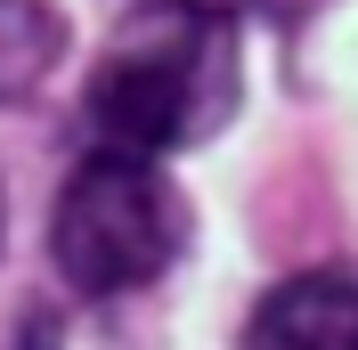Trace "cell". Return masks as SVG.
<instances>
[{"label": "cell", "mask_w": 358, "mask_h": 350, "mask_svg": "<svg viewBox=\"0 0 358 350\" xmlns=\"http://www.w3.org/2000/svg\"><path fill=\"white\" fill-rule=\"evenodd\" d=\"M179 244H187V196L171 188L155 155L90 147L73 163V179L57 188L49 261L82 302H114V293L155 285L179 261Z\"/></svg>", "instance_id": "obj_2"}, {"label": "cell", "mask_w": 358, "mask_h": 350, "mask_svg": "<svg viewBox=\"0 0 358 350\" xmlns=\"http://www.w3.org/2000/svg\"><path fill=\"white\" fill-rule=\"evenodd\" d=\"M66 57V24L49 0H0V106L24 98L49 66Z\"/></svg>", "instance_id": "obj_4"}, {"label": "cell", "mask_w": 358, "mask_h": 350, "mask_svg": "<svg viewBox=\"0 0 358 350\" xmlns=\"http://www.w3.org/2000/svg\"><path fill=\"white\" fill-rule=\"evenodd\" d=\"M245 49L220 0H147L114 24L90 66V131L122 155H171L212 139L236 114Z\"/></svg>", "instance_id": "obj_1"}, {"label": "cell", "mask_w": 358, "mask_h": 350, "mask_svg": "<svg viewBox=\"0 0 358 350\" xmlns=\"http://www.w3.org/2000/svg\"><path fill=\"white\" fill-rule=\"evenodd\" d=\"M245 350H358V269H301L252 309Z\"/></svg>", "instance_id": "obj_3"}]
</instances>
